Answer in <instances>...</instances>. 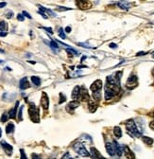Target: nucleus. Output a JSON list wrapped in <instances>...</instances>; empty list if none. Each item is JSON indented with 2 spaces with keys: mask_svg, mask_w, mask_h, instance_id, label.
I'll return each instance as SVG.
<instances>
[{
  "mask_svg": "<svg viewBox=\"0 0 154 159\" xmlns=\"http://www.w3.org/2000/svg\"><path fill=\"white\" fill-rule=\"evenodd\" d=\"M8 118H9V117H8L7 114H3L2 116H1V119H0V120H1V122H6V121L8 120Z\"/></svg>",
  "mask_w": 154,
  "mask_h": 159,
  "instance_id": "2f4dec72",
  "label": "nucleus"
},
{
  "mask_svg": "<svg viewBox=\"0 0 154 159\" xmlns=\"http://www.w3.org/2000/svg\"><path fill=\"white\" fill-rule=\"evenodd\" d=\"M114 136H116V137H118V138L122 136V131H121V128L120 127H118V126L114 127Z\"/></svg>",
  "mask_w": 154,
  "mask_h": 159,
  "instance_id": "412c9836",
  "label": "nucleus"
},
{
  "mask_svg": "<svg viewBox=\"0 0 154 159\" xmlns=\"http://www.w3.org/2000/svg\"><path fill=\"white\" fill-rule=\"evenodd\" d=\"M65 31H66L67 33L70 32V31H71V28H70V26H67L66 29H65Z\"/></svg>",
  "mask_w": 154,
  "mask_h": 159,
  "instance_id": "a18cd8bd",
  "label": "nucleus"
},
{
  "mask_svg": "<svg viewBox=\"0 0 154 159\" xmlns=\"http://www.w3.org/2000/svg\"><path fill=\"white\" fill-rule=\"evenodd\" d=\"M114 150H115V154H117L118 156H121L122 154V152H123V149L121 148V146L117 143V141L114 140Z\"/></svg>",
  "mask_w": 154,
  "mask_h": 159,
  "instance_id": "f3484780",
  "label": "nucleus"
},
{
  "mask_svg": "<svg viewBox=\"0 0 154 159\" xmlns=\"http://www.w3.org/2000/svg\"><path fill=\"white\" fill-rule=\"evenodd\" d=\"M28 63H32V64H35V63H36L35 62H33V61H28Z\"/></svg>",
  "mask_w": 154,
  "mask_h": 159,
  "instance_id": "de8ad7c7",
  "label": "nucleus"
},
{
  "mask_svg": "<svg viewBox=\"0 0 154 159\" xmlns=\"http://www.w3.org/2000/svg\"><path fill=\"white\" fill-rule=\"evenodd\" d=\"M79 46H84V47H92L91 46H89V45H87V44H79Z\"/></svg>",
  "mask_w": 154,
  "mask_h": 159,
  "instance_id": "ea45409f",
  "label": "nucleus"
},
{
  "mask_svg": "<svg viewBox=\"0 0 154 159\" xmlns=\"http://www.w3.org/2000/svg\"><path fill=\"white\" fill-rule=\"evenodd\" d=\"M123 151H124L125 155H126V157H127L128 159H135V155H134V153L131 152V150L130 149L128 146H124Z\"/></svg>",
  "mask_w": 154,
  "mask_h": 159,
  "instance_id": "ddd939ff",
  "label": "nucleus"
},
{
  "mask_svg": "<svg viewBox=\"0 0 154 159\" xmlns=\"http://www.w3.org/2000/svg\"><path fill=\"white\" fill-rule=\"evenodd\" d=\"M3 63V61H2V60H0V63Z\"/></svg>",
  "mask_w": 154,
  "mask_h": 159,
  "instance_id": "3c124183",
  "label": "nucleus"
},
{
  "mask_svg": "<svg viewBox=\"0 0 154 159\" xmlns=\"http://www.w3.org/2000/svg\"><path fill=\"white\" fill-rule=\"evenodd\" d=\"M117 6L119 8H121L122 10H129V8L131 7V3H129L127 1H124V0H121V1H118L117 2Z\"/></svg>",
  "mask_w": 154,
  "mask_h": 159,
  "instance_id": "2eb2a0df",
  "label": "nucleus"
},
{
  "mask_svg": "<svg viewBox=\"0 0 154 159\" xmlns=\"http://www.w3.org/2000/svg\"><path fill=\"white\" fill-rule=\"evenodd\" d=\"M93 98L96 101H99L101 99V93L100 91H98V92H93Z\"/></svg>",
  "mask_w": 154,
  "mask_h": 159,
  "instance_id": "a878e982",
  "label": "nucleus"
},
{
  "mask_svg": "<svg viewBox=\"0 0 154 159\" xmlns=\"http://www.w3.org/2000/svg\"><path fill=\"white\" fill-rule=\"evenodd\" d=\"M20 152H21V159H27L26 154H25V152H24V150H20Z\"/></svg>",
  "mask_w": 154,
  "mask_h": 159,
  "instance_id": "72a5a7b5",
  "label": "nucleus"
},
{
  "mask_svg": "<svg viewBox=\"0 0 154 159\" xmlns=\"http://www.w3.org/2000/svg\"><path fill=\"white\" fill-rule=\"evenodd\" d=\"M59 35H60V37L61 39H65V38H66V36H65V34H64V30H63L61 28L59 29Z\"/></svg>",
  "mask_w": 154,
  "mask_h": 159,
  "instance_id": "c85d7f7f",
  "label": "nucleus"
},
{
  "mask_svg": "<svg viewBox=\"0 0 154 159\" xmlns=\"http://www.w3.org/2000/svg\"><path fill=\"white\" fill-rule=\"evenodd\" d=\"M151 57H152V58H153V59H154V52L152 53V54H151Z\"/></svg>",
  "mask_w": 154,
  "mask_h": 159,
  "instance_id": "8fccbe9b",
  "label": "nucleus"
},
{
  "mask_svg": "<svg viewBox=\"0 0 154 159\" xmlns=\"http://www.w3.org/2000/svg\"><path fill=\"white\" fill-rule=\"evenodd\" d=\"M147 53L146 52H139V53H137V55L136 56H140V55H146Z\"/></svg>",
  "mask_w": 154,
  "mask_h": 159,
  "instance_id": "49530a36",
  "label": "nucleus"
},
{
  "mask_svg": "<svg viewBox=\"0 0 154 159\" xmlns=\"http://www.w3.org/2000/svg\"><path fill=\"white\" fill-rule=\"evenodd\" d=\"M44 30H45L47 31H48V32L50 33V34H53V30H52V29H50V28H43Z\"/></svg>",
  "mask_w": 154,
  "mask_h": 159,
  "instance_id": "58836bf2",
  "label": "nucleus"
},
{
  "mask_svg": "<svg viewBox=\"0 0 154 159\" xmlns=\"http://www.w3.org/2000/svg\"><path fill=\"white\" fill-rule=\"evenodd\" d=\"M17 19L19 20V21H24V15L23 14H18L17 15Z\"/></svg>",
  "mask_w": 154,
  "mask_h": 159,
  "instance_id": "4c0bfd02",
  "label": "nucleus"
},
{
  "mask_svg": "<svg viewBox=\"0 0 154 159\" xmlns=\"http://www.w3.org/2000/svg\"><path fill=\"white\" fill-rule=\"evenodd\" d=\"M110 47H112V48H116L117 46H116L115 44H110Z\"/></svg>",
  "mask_w": 154,
  "mask_h": 159,
  "instance_id": "79ce46f5",
  "label": "nucleus"
},
{
  "mask_svg": "<svg viewBox=\"0 0 154 159\" xmlns=\"http://www.w3.org/2000/svg\"><path fill=\"white\" fill-rule=\"evenodd\" d=\"M80 106V103H79V101L78 100H75V101H71L68 105H67V110H75L77 107H79Z\"/></svg>",
  "mask_w": 154,
  "mask_h": 159,
  "instance_id": "aec40b11",
  "label": "nucleus"
},
{
  "mask_svg": "<svg viewBox=\"0 0 154 159\" xmlns=\"http://www.w3.org/2000/svg\"><path fill=\"white\" fill-rule=\"evenodd\" d=\"M149 127H150V129H152L154 131V121H151L149 123Z\"/></svg>",
  "mask_w": 154,
  "mask_h": 159,
  "instance_id": "a19ab883",
  "label": "nucleus"
},
{
  "mask_svg": "<svg viewBox=\"0 0 154 159\" xmlns=\"http://www.w3.org/2000/svg\"><path fill=\"white\" fill-rule=\"evenodd\" d=\"M126 128H127L128 132L131 134L133 136H136V137H139L141 136V132H139L137 126H136V123L134 121L133 119H129L127 122H126Z\"/></svg>",
  "mask_w": 154,
  "mask_h": 159,
  "instance_id": "f257e3e1",
  "label": "nucleus"
},
{
  "mask_svg": "<svg viewBox=\"0 0 154 159\" xmlns=\"http://www.w3.org/2000/svg\"><path fill=\"white\" fill-rule=\"evenodd\" d=\"M31 82L33 83L34 85H36V86H39L41 84V79L39 78V77H37V76H32V77H31Z\"/></svg>",
  "mask_w": 154,
  "mask_h": 159,
  "instance_id": "4be33fe9",
  "label": "nucleus"
},
{
  "mask_svg": "<svg viewBox=\"0 0 154 159\" xmlns=\"http://www.w3.org/2000/svg\"><path fill=\"white\" fill-rule=\"evenodd\" d=\"M80 90H81V87H80V86H76L73 89V91H72V99H73L74 100H78V99H79Z\"/></svg>",
  "mask_w": 154,
  "mask_h": 159,
  "instance_id": "a211bd4d",
  "label": "nucleus"
},
{
  "mask_svg": "<svg viewBox=\"0 0 154 159\" xmlns=\"http://www.w3.org/2000/svg\"><path fill=\"white\" fill-rule=\"evenodd\" d=\"M152 75L154 76V69H153V71H152Z\"/></svg>",
  "mask_w": 154,
  "mask_h": 159,
  "instance_id": "603ef678",
  "label": "nucleus"
},
{
  "mask_svg": "<svg viewBox=\"0 0 154 159\" xmlns=\"http://www.w3.org/2000/svg\"><path fill=\"white\" fill-rule=\"evenodd\" d=\"M77 4L81 10H87L91 8V3L88 0H77Z\"/></svg>",
  "mask_w": 154,
  "mask_h": 159,
  "instance_id": "1a4fd4ad",
  "label": "nucleus"
},
{
  "mask_svg": "<svg viewBox=\"0 0 154 159\" xmlns=\"http://www.w3.org/2000/svg\"><path fill=\"white\" fill-rule=\"evenodd\" d=\"M19 106V101H16L15 103V106H14L12 109H10V118H15L16 117V113H17V108Z\"/></svg>",
  "mask_w": 154,
  "mask_h": 159,
  "instance_id": "dca6fc26",
  "label": "nucleus"
},
{
  "mask_svg": "<svg viewBox=\"0 0 154 159\" xmlns=\"http://www.w3.org/2000/svg\"><path fill=\"white\" fill-rule=\"evenodd\" d=\"M114 96H115V93L112 89H110L108 86L105 85V88H104V97H105V99L109 100V99H113Z\"/></svg>",
  "mask_w": 154,
  "mask_h": 159,
  "instance_id": "6e6552de",
  "label": "nucleus"
},
{
  "mask_svg": "<svg viewBox=\"0 0 154 159\" xmlns=\"http://www.w3.org/2000/svg\"><path fill=\"white\" fill-rule=\"evenodd\" d=\"M106 151H107L109 155L114 156L115 154V150H114V143H110V142L106 143Z\"/></svg>",
  "mask_w": 154,
  "mask_h": 159,
  "instance_id": "f8f14e48",
  "label": "nucleus"
},
{
  "mask_svg": "<svg viewBox=\"0 0 154 159\" xmlns=\"http://www.w3.org/2000/svg\"><path fill=\"white\" fill-rule=\"evenodd\" d=\"M88 109L90 110L91 113H94L95 111L97 109V104L95 102V101L89 100V101H88Z\"/></svg>",
  "mask_w": 154,
  "mask_h": 159,
  "instance_id": "6ab92c4d",
  "label": "nucleus"
},
{
  "mask_svg": "<svg viewBox=\"0 0 154 159\" xmlns=\"http://www.w3.org/2000/svg\"><path fill=\"white\" fill-rule=\"evenodd\" d=\"M66 100V97H64L61 93H60V100H59V103H63Z\"/></svg>",
  "mask_w": 154,
  "mask_h": 159,
  "instance_id": "7c9ffc66",
  "label": "nucleus"
},
{
  "mask_svg": "<svg viewBox=\"0 0 154 159\" xmlns=\"http://www.w3.org/2000/svg\"><path fill=\"white\" fill-rule=\"evenodd\" d=\"M90 156L92 157V159H106V158H104L103 156L101 155L100 152H98L96 148H94V147H92V148H91Z\"/></svg>",
  "mask_w": 154,
  "mask_h": 159,
  "instance_id": "9d476101",
  "label": "nucleus"
},
{
  "mask_svg": "<svg viewBox=\"0 0 154 159\" xmlns=\"http://www.w3.org/2000/svg\"><path fill=\"white\" fill-rule=\"evenodd\" d=\"M19 87H20L21 90L27 89V88L29 87V83H28V81H27V78H23L22 80H20V83H19Z\"/></svg>",
  "mask_w": 154,
  "mask_h": 159,
  "instance_id": "4468645a",
  "label": "nucleus"
},
{
  "mask_svg": "<svg viewBox=\"0 0 154 159\" xmlns=\"http://www.w3.org/2000/svg\"><path fill=\"white\" fill-rule=\"evenodd\" d=\"M6 5H7L6 2H1V3H0V8H3V7H5Z\"/></svg>",
  "mask_w": 154,
  "mask_h": 159,
  "instance_id": "37998d69",
  "label": "nucleus"
},
{
  "mask_svg": "<svg viewBox=\"0 0 154 159\" xmlns=\"http://www.w3.org/2000/svg\"><path fill=\"white\" fill-rule=\"evenodd\" d=\"M1 146L3 147L4 151L6 152V153H7L8 155H10L11 154V152H12V146L10 145V144H8L6 141H1Z\"/></svg>",
  "mask_w": 154,
  "mask_h": 159,
  "instance_id": "9b49d317",
  "label": "nucleus"
},
{
  "mask_svg": "<svg viewBox=\"0 0 154 159\" xmlns=\"http://www.w3.org/2000/svg\"><path fill=\"white\" fill-rule=\"evenodd\" d=\"M50 46L53 48V49H58V48H59L58 44L56 43V42H54V41H50Z\"/></svg>",
  "mask_w": 154,
  "mask_h": 159,
  "instance_id": "c756f323",
  "label": "nucleus"
},
{
  "mask_svg": "<svg viewBox=\"0 0 154 159\" xmlns=\"http://www.w3.org/2000/svg\"><path fill=\"white\" fill-rule=\"evenodd\" d=\"M101 89H102V81L101 80H97L91 85V90L93 92H98V91H101Z\"/></svg>",
  "mask_w": 154,
  "mask_h": 159,
  "instance_id": "0eeeda50",
  "label": "nucleus"
},
{
  "mask_svg": "<svg viewBox=\"0 0 154 159\" xmlns=\"http://www.w3.org/2000/svg\"><path fill=\"white\" fill-rule=\"evenodd\" d=\"M28 114H29L30 119L33 121V122L38 123L40 121V116H39V110L37 109V107L35 106V104L33 103H30L29 108H28Z\"/></svg>",
  "mask_w": 154,
  "mask_h": 159,
  "instance_id": "7ed1b4c3",
  "label": "nucleus"
},
{
  "mask_svg": "<svg viewBox=\"0 0 154 159\" xmlns=\"http://www.w3.org/2000/svg\"><path fill=\"white\" fill-rule=\"evenodd\" d=\"M23 108L24 106H21L20 109H19V112H18V120L19 121H21L23 119V116H22V114H23Z\"/></svg>",
  "mask_w": 154,
  "mask_h": 159,
  "instance_id": "cd10ccee",
  "label": "nucleus"
},
{
  "mask_svg": "<svg viewBox=\"0 0 154 159\" xmlns=\"http://www.w3.org/2000/svg\"><path fill=\"white\" fill-rule=\"evenodd\" d=\"M14 131V124L13 123H9L6 127V132L7 134H11Z\"/></svg>",
  "mask_w": 154,
  "mask_h": 159,
  "instance_id": "5701e85b",
  "label": "nucleus"
},
{
  "mask_svg": "<svg viewBox=\"0 0 154 159\" xmlns=\"http://www.w3.org/2000/svg\"><path fill=\"white\" fill-rule=\"evenodd\" d=\"M12 16H13V12H12V11H9V12L7 13V15H6V17H7L8 19L11 18Z\"/></svg>",
  "mask_w": 154,
  "mask_h": 159,
  "instance_id": "f704fd0d",
  "label": "nucleus"
},
{
  "mask_svg": "<svg viewBox=\"0 0 154 159\" xmlns=\"http://www.w3.org/2000/svg\"><path fill=\"white\" fill-rule=\"evenodd\" d=\"M61 159H74V158L73 157H71V155L68 153V152H66V153H65L63 157H61Z\"/></svg>",
  "mask_w": 154,
  "mask_h": 159,
  "instance_id": "473e14b6",
  "label": "nucleus"
},
{
  "mask_svg": "<svg viewBox=\"0 0 154 159\" xmlns=\"http://www.w3.org/2000/svg\"><path fill=\"white\" fill-rule=\"evenodd\" d=\"M143 142L144 143H146L147 145H148V146H150V145H152L153 144V139L152 138H150V137H147V136H143Z\"/></svg>",
  "mask_w": 154,
  "mask_h": 159,
  "instance_id": "b1692460",
  "label": "nucleus"
},
{
  "mask_svg": "<svg viewBox=\"0 0 154 159\" xmlns=\"http://www.w3.org/2000/svg\"><path fill=\"white\" fill-rule=\"evenodd\" d=\"M0 36H1V37L7 36V32H0Z\"/></svg>",
  "mask_w": 154,
  "mask_h": 159,
  "instance_id": "c03bdc74",
  "label": "nucleus"
},
{
  "mask_svg": "<svg viewBox=\"0 0 154 159\" xmlns=\"http://www.w3.org/2000/svg\"><path fill=\"white\" fill-rule=\"evenodd\" d=\"M136 85H137V77L132 75L128 79L126 86L128 89H133L134 87H136Z\"/></svg>",
  "mask_w": 154,
  "mask_h": 159,
  "instance_id": "39448f33",
  "label": "nucleus"
},
{
  "mask_svg": "<svg viewBox=\"0 0 154 159\" xmlns=\"http://www.w3.org/2000/svg\"><path fill=\"white\" fill-rule=\"evenodd\" d=\"M39 8H40V10H44V12H47V13H48V14H50V15H51V16H52V17H55V16H56V13H54L51 10L45 9V8H44V7H41V6H39Z\"/></svg>",
  "mask_w": 154,
  "mask_h": 159,
  "instance_id": "bb28decb",
  "label": "nucleus"
},
{
  "mask_svg": "<svg viewBox=\"0 0 154 159\" xmlns=\"http://www.w3.org/2000/svg\"><path fill=\"white\" fill-rule=\"evenodd\" d=\"M1 136H2V131H1V128H0V137H1Z\"/></svg>",
  "mask_w": 154,
  "mask_h": 159,
  "instance_id": "09e8293b",
  "label": "nucleus"
},
{
  "mask_svg": "<svg viewBox=\"0 0 154 159\" xmlns=\"http://www.w3.org/2000/svg\"><path fill=\"white\" fill-rule=\"evenodd\" d=\"M153 85H154V83H153Z\"/></svg>",
  "mask_w": 154,
  "mask_h": 159,
  "instance_id": "864d4df0",
  "label": "nucleus"
},
{
  "mask_svg": "<svg viewBox=\"0 0 154 159\" xmlns=\"http://www.w3.org/2000/svg\"><path fill=\"white\" fill-rule=\"evenodd\" d=\"M23 15L24 16H26V17H27V18H28V19H31V16H30L29 14H28V13L27 12V11H26V10H23Z\"/></svg>",
  "mask_w": 154,
  "mask_h": 159,
  "instance_id": "c9c22d12",
  "label": "nucleus"
},
{
  "mask_svg": "<svg viewBox=\"0 0 154 159\" xmlns=\"http://www.w3.org/2000/svg\"><path fill=\"white\" fill-rule=\"evenodd\" d=\"M89 93H88V90L84 87H81V90H80V95H79V99L78 100H81V101H89Z\"/></svg>",
  "mask_w": 154,
  "mask_h": 159,
  "instance_id": "20e7f679",
  "label": "nucleus"
},
{
  "mask_svg": "<svg viewBox=\"0 0 154 159\" xmlns=\"http://www.w3.org/2000/svg\"><path fill=\"white\" fill-rule=\"evenodd\" d=\"M38 13H39V14H41V15H42V16H43V17H44V19H47V15H45V14H44V11H43V10H39V11H38Z\"/></svg>",
  "mask_w": 154,
  "mask_h": 159,
  "instance_id": "e433bc0d",
  "label": "nucleus"
},
{
  "mask_svg": "<svg viewBox=\"0 0 154 159\" xmlns=\"http://www.w3.org/2000/svg\"><path fill=\"white\" fill-rule=\"evenodd\" d=\"M73 150L77 152L79 155H81L83 157H88L90 156V152H88V151L85 149V147L82 145V143L81 142H76L73 145Z\"/></svg>",
  "mask_w": 154,
  "mask_h": 159,
  "instance_id": "f03ea898",
  "label": "nucleus"
},
{
  "mask_svg": "<svg viewBox=\"0 0 154 159\" xmlns=\"http://www.w3.org/2000/svg\"><path fill=\"white\" fill-rule=\"evenodd\" d=\"M8 30V25L5 21H1L0 22V30L3 31V32H6V30Z\"/></svg>",
  "mask_w": 154,
  "mask_h": 159,
  "instance_id": "393cba45",
  "label": "nucleus"
},
{
  "mask_svg": "<svg viewBox=\"0 0 154 159\" xmlns=\"http://www.w3.org/2000/svg\"><path fill=\"white\" fill-rule=\"evenodd\" d=\"M41 105H42V107H43L44 110L48 109V106H49V99H48V96L47 95V93L43 92V94H42Z\"/></svg>",
  "mask_w": 154,
  "mask_h": 159,
  "instance_id": "423d86ee",
  "label": "nucleus"
}]
</instances>
